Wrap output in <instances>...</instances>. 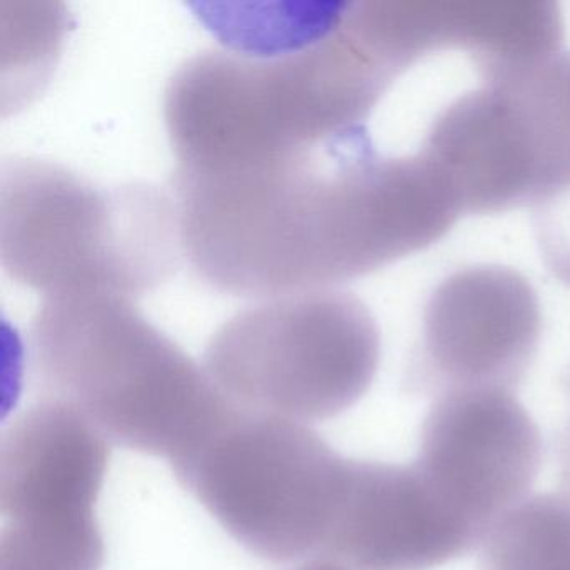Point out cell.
<instances>
[{
    "label": "cell",
    "mask_w": 570,
    "mask_h": 570,
    "mask_svg": "<svg viewBox=\"0 0 570 570\" xmlns=\"http://www.w3.org/2000/svg\"><path fill=\"white\" fill-rule=\"evenodd\" d=\"M563 415L552 439L553 465H556L557 490L570 495V363L560 379Z\"/></svg>",
    "instance_id": "9a60e30c"
},
{
    "label": "cell",
    "mask_w": 570,
    "mask_h": 570,
    "mask_svg": "<svg viewBox=\"0 0 570 570\" xmlns=\"http://www.w3.org/2000/svg\"><path fill=\"white\" fill-rule=\"evenodd\" d=\"M185 258L175 196L149 183L96 185L58 163L0 166V262L48 296L111 293L136 299Z\"/></svg>",
    "instance_id": "3957f363"
},
{
    "label": "cell",
    "mask_w": 570,
    "mask_h": 570,
    "mask_svg": "<svg viewBox=\"0 0 570 570\" xmlns=\"http://www.w3.org/2000/svg\"><path fill=\"white\" fill-rule=\"evenodd\" d=\"M298 570H345L340 563L333 562V560L320 557V559L312 560V562L305 563L299 567Z\"/></svg>",
    "instance_id": "2e32d148"
},
{
    "label": "cell",
    "mask_w": 570,
    "mask_h": 570,
    "mask_svg": "<svg viewBox=\"0 0 570 570\" xmlns=\"http://www.w3.org/2000/svg\"><path fill=\"white\" fill-rule=\"evenodd\" d=\"M28 346L48 400L71 406L111 442L169 463L233 409L205 368L125 296H48L32 318Z\"/></svg>",
    "instance_id": "7a4b0ae2"
},
{
    "label": "cell",
    "mask_w": 570,
    "mask_h": 570,
    "mask_svg": "<svg viewBox=\"0 0 570 570\" xmlns=\"http://www.w3.org/2000/svg\"><path fill=\"white\" fill-rule=\"evenodd\" d=\"M393 26L410 65L463 52L480 81L539 71L566 36L559 6L542 0H395Z\"/></svg>",
    "instance_id": "30bf717a"
},
{
    "label": "cell",
    "mask_w": 570,
    "mask_h": 570,
    "mask_svg": "<svg viewBox=\"0 0 570 570\" xmlns=\"http://www.w3.org/2000/svg\"><path fill=\"white\" fill-rule=\"evenodd\" d=\"M542 326L539 295L522 273L502 265L456 269L423 306L403 389L430 400L456 390L517 392L539 355Z\"/></svg>",
    "instance_id": "52a82bcc"
},
{
    "label": "cell",
    "mask_w": 570,
    "mask_h": 570,
    "mask_svg": "<svg viewBox=\"0 0 570 570\" xmlns=\"http://www.w3.org/2000/svg\"><path fill=\"white\" fill-rule=\"evenodd\" d=\"M396 78L360 28L353 2L328 36L302 51L202 52L166 88L175 171H232L289 148L366 131L365 122Z\"/></svg>",
    "instance_id": "6da1fadb"
},
{
    "label": "cell",
    "mask_w": 570,
    "mask_h": 570,
    "mask_svg": "<svg viewBox=\"0 0 570 570\" xmlns=\"http://www.w3.org/2000/svg\"><path fill=\"white\" fill-rule=\"evenodd\" d=\"M542 432L517 392L456 390L432 400L413 465L446 509L482 535L532 495Z\"/></svg>",
    "instance_id": "ba28073f"
},
{
    "label": "cell",
    "mask_w": 570,
    "mask_h": 570,
    "mask_svg": "<svg viewBox=\"0 0 570 570\" xmlns=\"http://www.w3.org/2000/svg\"><path fill=\"white\" fill-rule=\"evenodd\" d=\"M382 336L368 306L342 288L259 299L206 345L203 368L235 409L292 422H325L375 382Z\"/></svg>",
    "instance_id": "277c9868"
},
{
    "label": "cell",
    "mask_w": 570,
    "mask_h": 570,
    "mask_svg": "<svg viewBox=\"0 0 570 570\" xmlns=\"http://www.w3.org/2000/svg\"><path fill=\"white\" fill-rule=\"evenodd\" d=\"M105 553L96 513L35 509L4 517L0 570H101Z\"/></svg>",
    "instance_id": "8fae6325"
},
{
    "label": "cell",
    "mask_w": 570,
    "mask_h": 570,
    "mask_svg": "<svg viewBox=\"0 0 570 570\" xmlns=\"http://www.w3.org/2000/svg\"><path fill=\"white\" fill-rule=\"evenodd\" d=\"M346 463L303 423L233 406L171 466L239 546L259 559L286 563L322 553Z\"/></svg>",
    "instance_id": "5b68a950"
},
{
    "label": "cell",
    "mask_w": 570,
    "mask_h": 570,
    "mask_svg": "<svg viewBox=\"0 0 570 570\" xmlns=\"http://www.w3.org/2000/svg\"><path fill=\"white\" fill-rule=\"evenodd\" d=\"M530 209L543 265L553 278L570 288V169Z\"/></svg>",
    "instance_id": "4fadbf2b"
},
{
    "label": "cell",
    "mask_w": 570,
    "mask_h": 570,
    "mask_svg": "<svg viewBox=\"0 0 570 570\" xmlns=\"http://www.w3.org/2000/svg\"><path fill=\"white\" fill-rule=\"evenodd\" d=\"M542 69L480 81L430 126L419 153L445 183L462 216L530 208L569 171Z\"/></svg>",
    "instance_id": "8992f818"
},
{
    "label": "cell",
    "mask_w": 570,
    "mask_h": 570,
    "mask_svg": "<svg viewBox=\"0 0 570 570\" xmlns=\"http://www.w3.org/2000/svg\"><path fill=\"white\" fill-rule=\"evenodd\" d=\"M542 86L557 131L570 158V52H562L543 68Z\"/></svg>",
    "instance_id": "5bb4252c"
},
{
    "label": "cell",
    "mask_w": 570,
    "mask_h": 570,
    "mask_svg": "<svg viewBox=\"0 0 570 570\" xmlns=\"http://www.w3.org/2000/svg\"><path fill=\"white\" fill-rule=\"evenodd\" d=\"M480 537L413 463L348 460L322 556L345 570H433L476 550Z\"/></svg>",
    "instance_id": "9c48e42d"
},
{
    "label": "cell",
    "mask_w": 570,
    "mask_h": 570,
    "mask_svg": "<svg viewBox=\"0 0 570 570\" xmlns=\"http://www.w3.org/2000/svg\"><path fill=\"white\" fill-rule=\"evenodd\" d=\"M480 570H570V495L532 493L480 537Z\"/></svg>",
    "instance_id": "7c38bea8"
}]
</instances>
